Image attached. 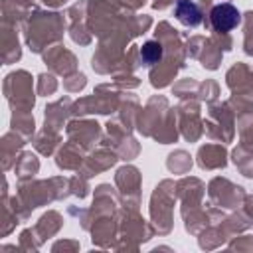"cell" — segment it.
<instances>
[{
    "mask_svg": "<svg viewBox=\"0 0 253 253\" xmlns=\"http://www.w3.org/2000/svg\"><path fill=\"white\" fill-rule=\"evenodd\" d=\"M140 59L146 63V65H154L162 59V45L154 40H148L142 47H140Z\"/></svg>",
    "mask_w": 253,
    "mask_h": 253,
    "instance_id": "obj_3",
    "label": "cell"
},
{
    "mask_svg": "<svg viewBox=\"0 0 253 253\" xmlns=\"http://www.w3.org/2000/svg\"><path fill=\"white\" fill-rule=\"evenodd\" d=\"M174 16L184 24V26H198L202 22V10L196 2L192 0H178L174 6Z\"/></svg>",
    "mask_w": 253,
    "mask_h": 253,
    "instance_id": "obj_2",
    "label": "cell"
},
{
    "mask_svg": "<svg viewBox=\"0 0 253 253\" xmlns=\"http://www.w3.org/2000/svg\"><path fill=\"white\" fill-rule=\"evenodd\" d=\"M210 22L215 32L225 34V32H231L241 22V14L233 4H217L210 12Z\"/></svg>",
    "mask_w": 253,
    "mask_h": 253,
    "instance_id": "obj_1",
    "label": "cell"
}]
</instances>
